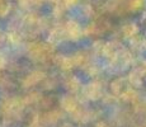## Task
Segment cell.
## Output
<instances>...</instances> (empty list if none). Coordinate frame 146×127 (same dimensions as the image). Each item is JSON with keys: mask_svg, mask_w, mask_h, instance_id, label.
I'll list each match as a JSON object with an SVG mask.
<instances>
[]
</instances>
